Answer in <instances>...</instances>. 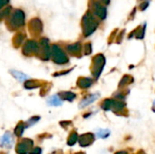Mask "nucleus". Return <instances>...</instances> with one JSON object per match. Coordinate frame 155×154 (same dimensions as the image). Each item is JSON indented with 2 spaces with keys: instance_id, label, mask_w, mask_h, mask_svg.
Returning <instances> with one entry per match:
<instances>
[{
  "instance_id": "9b49d317",
  "label": "nucleus",
  "mask_w": 155,
  "mask_h": 154,
  "mask_svg": "<svg viewBox=\"0 0 155 154\" xmlns=\"http://www.w3.org/2000/svg\"><path fill=\"white\" fill-rule=\"evenodd\" d=\"M8 3V0H0V8L5 6Z\"/></svg>"
},
{
  "instance_id": "0eeeda50",
  "label": "nucleus",
  "mask_w": 155,
  "mask_h": 154,
  "mask_svg": "<svg viewBox=\"0 0 155 154\" xmlns=\"http://www.w3.org/2000/svg\"><path fill=\"white\" fill-rule=\"evenodd\" d=\"M12 73H13V75H14L17 80H19V81H24L25 79L27 78L26 75H25L24 74H22V73H20V72L14 71V72H12Z\"/></svg>"
},
{
  "instance_id": "9d476101",
  "label": "nucleus",
  "mask_w": 155,
  "mask_h": 154,
  "mask_svg": "<svg viewBox=\"0 0 155 154\" xmlns=\"http://www.w3.org/2000/svg\"><path fill=\"white\" fill-rule=\"evenodd\" d=\"M41 152H42L41 149H40V148H38V147H36V148L32 149V150L30 151L29 154H41Z\"/></svg>"
},
{
  "instance_id": "ddd939ff",
  "label": "nucleus",
  "mask_w": 155,
  "mask_h": 154,
  "mask_svg": "<svg viewBox=\"0 0 155 154\" xmlns=\"http://www.w3.org/2000/svg\"><path fill=\"white\" fill-rule=\"evenodd\" d=\"M0 154H5V153H4V152H1V153H0Z\"/></svg>"
},
{
  "instance_id": "1a4fd4ad",
  "label": "nucleus",
  "mask_w": 155,
  "mask_h": 154,
  "mask_svg": "<svg viewBox=\"0 0 155 154\" xmlns=\"http://www.w3.org/2000/svg\"><path fill=\"white\" fill-rule=\"evenodd\" d=\"M50 102V103L51 104H53V105H59L61 103H60V101H59V99L56 97V96H54V97H52L51 98V100L49 101Z\"/></svg>"
},
{
  "instance_id": "f257e3e1",
  "label": "nucleus",
  "mask_w": 155,
  "mask_h": 154,
  "mask_svg": "<svg viewBox=\"0 0 155 154\" xmlns=\"http://www.w3.org/2000/svg\"><path fill=\"white\" fill-rule=\"evenodd\" d=\"M33 141L30 139H23L21 142L18 143V144L16 145L15 151L18 154H27L30 152V151L32 150L33 147Z\"/></svg>"
},
{
  "instance_id": "f8f14e48",
  "label": "nucleus",
  "mask_w": 155,
  "mask_h": 154,
  "mask_svg": "<svg viewBox=\"0 0 155 154\" xmlns=\"http://www.w3.org/2000/svg\"><path fill=\"white\" fill-rule=\"evenodd\" d=\"M117 154H127V153H125V152H119V153H117Z\"/></svg>"
},
{
  "instance_id": "f03ea898",
  "label": "nucleus",
  "mask_w": 155,
  "mask_h": 154,
  "mask_svg": "<svg viewBox=\"0 0 155 154\" xmlns=\"http://www.w3.org/2000/svg\"><path fill=\"white\" fill-rule=\"evenodd\" d=\"M24 22H25V15H24V13L21 10H15L13 13V15H11L10 20H9L10 25L14 28H16V27H19V26L23 25Z\"/></svg>"
},
{
  "instance_id": "423d86ee",
  "label": "nucleus",
  "mask_w": 155,
  "mask_h": 154,
  "mask_svg": "<svg viewBox=\"0 0 155 154\" xmlns=\"http://www.w3.org/2000/svg\"><path fill=\"white\" fill-rule=\"evenodd\" d=\"M24 129H25L24 123H19L16 125V127H15V132H14V133H15V134L16 136L20 137V136L22 135V133H23Z\"/></svg>"
},
{
  "instance_id": "7ed1b4c3",
  "label": "nucleus",
  "mask_w": 155,
  "mask_h": 154,
  "mask_svg": "<svg viewBox=\"0 0 155 154\" xmlns=\"http://www.w3.org/2000/svg\"><path fill=\"white\" fill-rule=\"evenodd\" d=\"M23 51H24V54H25L36 53V52H38V44L35 41H28L25 44Z\"/></svg>"
},
{
  "instance_id": "39448f33",
  "label": "nucleus",
  "mask_w": 155,
  "mask_h": 154,
  "mask_svg": "<svg viewBox=\"0 0 155 154\" xmlns=\"http://www.w3.org/2000/svg\"><path fill=\"white\" fill-rule=\"evenodd\" d=\"M93 142H94V136L91 133L90 134H84L79 139V143H80L81 146H88Z\"/></svg>"
},
{
  "instance_id": "6e6552de",
  "label": "nucleus",
  "mask_w": 155,
  "mask_h": 154,
  "mask_svg": "<svg viewBox=\"0 0 155 154\" xmlns=\"http://www.w3.org/2000/svg\"><path fill=\"white\" fill-rule=\"evenodd\" d=\"M76 141H77V134L75 133H73L68 139V145H74Z\"/></svg>"
},
{
  "instance_id": "20e7f679",
  "label": "nucleus",
  "mask_w": 155,
  "mask_h": 154,
  "mask_svg": "<svg viewBox=\"0 0 155 154\" xmlns=\"http://www.w3.org/2000/svg\"><path fill=\"white\" fill-rule=\"evenodd\" d=\"M53 54H54V61L57 63H64L65 61V55H64L63 52L60 50V48L56 45L53 46Z\"/></svg>"
}]
</instances>
